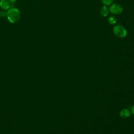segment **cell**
Instances as JSON below:
<instances>
[{
    "instance_id": "6da1fadb",
    "label": "cell",
    "mask_w": 134,
    "mask_h": 134,
    "mask_svg": "<svg viewBox=\"0 0 134 134\" xmlns=\"http://www.w3.org/2000/svg\"><path fill=\"white\" fill-rule=\"evenodd\" d=\"M7 17L10 23H15L20 19V13L17 8H11L7 12Z\"/></svg>"
},
{
    "instance_id": "7a4b0ae2",
    "label": "cell",
    "mask_w": 134,
    "mask_h": 134,
    "mask_svg": "<svg viewBox=\"0 0 134 134\" xmlns=\"http://www.w3.org/2000/svg\"><path fill=\"white\" fill-rule=\"evenodd\" d=\"M113 33L117 37L122 38L127 36V32L125 27L121 25H116L113 28Z\"/></svg>"
},
{
    "instance_id": "3957f363",
    "label": "cell",
    "mask_w": 134,
    "mask_h": 134,
    "mask_svg": "<svg viewBox=\"0 0 134 134\" xmlns=\"http://www.w3.org/2000/svg\"><path fill=\"white\" fill-rule=\"evenodd\" d=\"M109 11L114 15H119L122 12L123 8L119 4L115 3L110 6Z\"/></svg>"
},
{
    "instance_id": "277c9868",
    "label": "cell",
    "mask_w": 134,
    "mask_h": 134,
    "mask_svg": "<svg viewBox=\"0 0 134 134\" xmlns=\"http://www.w3.org/2000/svg\"><path fill=\"white\" fill-rule=\"evenodd\" d=\"M0 6L4 10H7L10 8V3L7 0H1L0 2Z\"/></svg>"
},
{
    "instance_id": "5b68a950",
    "label": "cell",
    "mask_w": 134,
    "mask_h": 134,
    "mask_svg": "<svg viewBox=\"0 0 134 134\" xmlns=\"http://www.w3.org/2000/svg\"><path fill=\"white\" fill-rule=\"evenodd\" d=\"M108 12H109V11L107 8V7L105 5L102 7V8L100 9V13L101 15L105 17L108 15Z\"/></svg>"
},
{
    "instance_id": "8992f818",
    "label": "cell",
    "mask_w": 134,
    "mask_h": 134,
    "mask_svg": "<svg viewBox=\"0 0 134 134\" xmlns=\"http://www.w3.org/2000/svg\"><path fill=\"white\" fill-rule=\"evenodd\" d=\"M129 115H130L129 111L126 109L122 110L120 113V116L123 118H126L129 117Z\"/></svg>"
},
{
    "instance_id": "52a82bcc",
    "label": "cell",
    "mask_w": 134,
    "mask_h": 134,
    "mask_svg": "<svg viewBox=\"0 0 134 134\" xmlns=\"http://www.w3.org/2000/svg\"><path fill=\"white\" fill-rule=\"evenodd\" d=\"M108 22L111 25H114L117 23V18L114 16H110L108 18Z\"/></svg>"
},
{
    "instance_id": "ba28073f",
    "label": "cell",
    "mask_w": 134,
    "mask_h": 134,
    "mask_svg": "<svg viewBox=\"0 0 134 134\" xmlns=\"http://www.w3.org/2000/svg\"><path fill=\"white\" fill-rule=\"evenodd\" d=\"M102 3L104 5H109L111 4L114 1V0H101Z\"/></svg>"
},
{
    "instance_id": "9c48e42d",
    "label": "cell",
    "mask_w": 134,
    "mask_h": 134,
    "mask_svg": "<svg viewBox=\"0 0 134 134\" xmlns=\"http://www.w3.org/2000/svg\"><path fill=\"white\" fill-rule=\"evenodd\" d=\"M0 15L2 16V17H5L6 16H7V13L5 12V11H2L0 13Z\"/></svg>"
},
{
    "instance_id": "30bf717a",
    "label": "cell",
    "mask_w": 134,
    "mask_h": 134,
    "mask_svg": "<svg viewBox=\"0 0 134 134\" xmlns=\"http://www.w3.org/2000/svg\"><path fill=\"white\" fill-rule=\"evenodd\" d=\"M131 111H132V113L134 114V105L132 107V108H131Z\"/></svg>"
},
{
    "instance_id": "8fae6325",
    "label": "cell",
    "mask_w": 134,
    "mask_h": 134,
    "mask_svg": "<svg viewBox=\"0 0 134 134\" xmlns=\"http://www.w3.org/2000/svg\"><path fill=\"white\" fill-rule=\"evenodd\" d=\"M16 1V0H9V2L10 3H14Z\"/></svg>"
}]
</instances>
